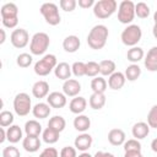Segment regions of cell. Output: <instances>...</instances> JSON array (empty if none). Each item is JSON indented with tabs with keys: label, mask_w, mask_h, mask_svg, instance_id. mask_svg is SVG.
<instances>
[{
	"label": "cell",
	"mask_w": 157,
	"mask_h": 157,
	"mask_svg": "<svg viewBox=\"0 0 157 157\" xmlns=\"http://www.w3.org/2000/svg\"><path fill=\"white\" fill-rule=\"evenodd\" d=\"M108 36H109V31H108L107 26L96 25L91 28V31L87 36V44L91 49L99 50L105 45Z\"/></svg>",
	"instance_id": "1"
},
{
	"label": "cell",
	"mask_w": 157,
	"mask_h": 157,
	"mask_svg": "<svg viewBox=\"0 0 157 157\" xmlns=\"http://www.w3.org/2000/svg\"><path fill=\"white\" fill-rule=\"evenodd\" d=\"M50 38L45 32H37L32 36L29 43V50L32 55H43L49 48Z\"/></svg>",
	"instance_id": "2"
},
{
	"label": "cell",
	"mask_w": 157,
	"mask_h": 157,
	"mask_svg": "<svg viewBox=\"0 0 157 157\" xmlns=\"http://www.w3.org/2000/svg\"><path fill=\"white\" fill-rule=\"evenodd\" d=\"M141 37H142V31H141V27L137 25L126 26L120 34V39L123 44L130 48L136 47V44L141 40Z\"/></svg>",
	"instance_id": "3"
},
{
	"label": "cell",
	"mask_w": 157,
	"mask_h": 157,
	"mask_svg": "<svg viewBox=\"0 0 157 157\" xmlns=\"http://www.w3.org/2000/svg\"><path fill=\"white\" fill-rule=\"evenodd\" d=\"M56 65H58L56 56L54 54H45V55H43L42 59H39L34 64L33 70H34L36 75H38V76H47L52 71H54Z\"/></svg>",
	"instance_id": "4"
},
{
	"label": "cell",
	"mask_w": 157,
	"mask_h": 157,
	"mask_svg": "<svg viewBox=\"0 0 157 157\" xmlns=\"http://www.w3.org/2000/svg\"><path fill=\"white\" fill-rule=\"evenodd\" d=\"M118 4L115 0H99L93 6V15L97 18H108L117 11Z\"/></svg>",
	"instance_id": "5"
},
{
	"label": "cell",
	"mask_w": 157,
	"mask_h": 157,
	"mask_svg": "<svg viewBox=\"0 0 157 157\" xmlns=\"http://www.w3.org/2000/svg\"><path fill=\"white\" fill-rule=\"evenodd\" d=\"M32 101L29 98V94L26 92H20L13 98V110L18 117H26L32 112Z\"/></svg>",
	"instance_id": "6"
},
{
	"label": "cell",
	"mask_w": 157,
	"mask_h": 157,
	"mask_svg": "<svg viewBox=\"0 0 157 157\" xmlns=\"http://www.w3.org/2000/svg\"><path fill=\"white\" fill-rule=\"evenodd\" d=\"M42 16L44 17L45 22L49 23L50 26H56L60 23L61 17L59 13V7L54 2H44L42 4L40 9H39Z\"/></svg>",
	"instance_id": "7"
},
{
	"label": "cell",
	"mask_w": 157,
	"mask_h": 157,
	"mask_svg": "<svg viewBox=\"0 0 157 157\" xmlns=\"http://www.w3.org/2000/svg\"><path fill=\"white\" fill-rule=\"evenodd\" d=\"M135 16V4L131 0H123L118 6V21L129 26Z\"/></svg>",
	"instance_id": "8"
},
{
	"label": "cell",
	"mask_w": 157,
	"mask_h": 157,
	"mask_svg": "<svg viewBox=\"0 0 157 157\" xmlns=\"http://www.w3.org/2000/svg\"><path fill=\"white\" fill-rule=\"evenodd\" d=\"M10 42L15 48H25L29 42V34L25 28H16L10 36Z\"/></svg>",
	"instance_id": "9"
},
{
	"label": "cell",
	"mask_w": 157,
	"mask_h": 157,
	"mask_svg": "<svg viewBox=\"0 0 157 157\" xmlns=\"http://www.w3.org/2000/svg\"><path fill=\"white\" fill-rule=\"evenodd\" d=\"M81 92V83L75 78H69L63 83V93L66 97H76Z\"/></svg>",
	"instance_id": "10"
},
{
	"label": "cell",
	"mask_w": 157,
	"mask_h": 157,
	"mask_svg": "<svg viewBox=\"0 0 157 157\" xmlns=\"http://www.w3.org/2000/svg\"><path fill=\"white\" fill-rule=\"evenodd\" d=\"M47 103L52 107V108H55V109H60V108H64L67 103V99H66V96L61 92H52L48 94L47 97Z\"/></svg>",
	"instance_id": "11"
},
{
	"label": "cell",
	"mask_w": 157,
	"mask_h": 157,
	"mask_svg": "<svg viewBox=\"0 0 157 157\" xmlns=\"http://www.w3.org/2000/svg\"><path fill=\"white\" fill-rule=\"evenodd\" d=\"M92 142H93V139L90 134L87 132H81L80 135L76 136L75 141H74V145H75V148L81 151V152H86L91 146H92Z\"/></svg>",
	"instance_id": "12"
},
{
	"label": "cell",
	"mask_w": 157,
	"mask_h": 157,
	"mask_svg": "<svg viewBox=\"0 0 157 157\" xmlns=\"http://www.w3.org/2000/svg\"><path fill=\"white\" fill-rule=\"evenodd\" d=\"M144 65L151 72H156L157 71V45L152 47L147 52V54H146V56L144 59Z\"/></svg>",
	"instance_id": "13"
},
{
	"label": "cell",
	"mask_w": 157,
	"mask_h": 157,
	"mask_svg": "<svg viewBox=\"0 0 157 157\" xmlns=\"http://www.w3.org/2000/svg\"><path fill=\"white\" fill-rule=\"evenodd\" d=\"M125 81H126L125 75L123 72H120V71H115L108 78V87L114 90V91H119L125 85Z\"/></svg>",
	"instance_id": "14"
},
{
	"label": "cell",
	"mask_w": 157,
	"mask_h": 157,
	"mask_svg": "<svg viewBox=\"0 0 157 157\" xmlns=\"http://www.w3.org/2000/svg\"><path fill=\"white\" fill-rule=\"evenodd\" d=\"M86 107H87V101L85 97H81V96H76L74 97L70 103H69V109L71 113L74 114H82L85 110H86Z\"/></svg>",
	"instance_id": "15"
},
{
	"label": "cell",
	"mask_w": 157,
	"mask_h": 157,
	"mask_svg": "<svg viewBox=\"0 0 157 157\" xmlns=\"http://www.w3.org/2000/svg\"><path fill=\"white\" fill-rule=\"evenodd\" d=\"M32 94L36 98H44L49 94V83L44 80H39L33 83L32 86Z\"/></svg>",
	"instance_id": "16"
},
{
	"label": "cell",
	"mask_w": 157,
	"mask_h": 157,
	"mask_svg": "<svg viewBox=\"0 0 157 157\" xmlns=\"http://www.w3.org/2000/svg\"><path fill=\"white\" fill-rule=\"evenodd\" d=\"M80 45H81V40L75 34H70V36L65 37L64 40H63V48H64V50L66 53H75V52H77Z\"/></svg>",
	"instance_id": "17"
},
{
	"label": "cell",
	"mask_w": 157,
	"mask_h": 157,
	"mask_svg": "<svg viewBox=\"0 0 157 157\" xmlns=\"http://www.w3.org/2000/svg\"><path fill=\"white\" fill-rule=\"evenodd\" d=\"M131 134L136 140H142L150 134V126L145 121L135 123L131 128Z\"/></svg>",
	"instance_id": "18"
},
{
	"label": "cell",
	"mask_w": 157,
	"mask_h": 157,
	"mask_svg": "<svg viewBox=\"0 0 157 157\" xmlns=\"http://www.w3.org/2000/svg\"><path fill=\"white\" fill-rule=\"evenodd\" d=\"M0 13H1V20L17 18L18 17V7L15 2H6L1 6Z\"/></svg>",
	"instance_id": "19"
},
{
	"label": "cell",
	"mask_w": 157,
	"mask_h": 157,
	"mask_svg": "<svg viewBox=\"0 0 157 157\" xmlns=\"http://www.w3.org/2000/svg\"><path fill=\"white\" fill-rule=\"evenodd\" d=\"M108 141L113 146H121L126 141V135L121 129H112L108 132Z\"/></svg>",
	"instance_id": "20"
},
{
	"label": "cell",
	"mask_w": 157,
	"mask_h": 157,
	"mask_svg": "<svg viewBox=\"0 0 157 157\" xmlns=\"http://www.w3.org/2000/svg\"><path fill=\"white\" fill-rule=\"evenodd\" d=\"M71 74H72L71 66H70L67 63H65V61L59 63V64L56 65V67L54 69V75H55V77L59 78V80H63V81L69 80L70 76H71Z\"/></svg>",
	"instance_id": "21"
},
{
	"label": "cell",
	"mask_w": 157,
	"mask_h": 157,
	"mask_svg": "<svg viewBox=\"0 0 157 157\" xmlns=\"http://www.w3.org/2000/svg\"><path fill=\"white\" fill-rule=\"evenodd\" d=\"M22 147L25 148V151L27 152H37L40 147V140H39V136H27L23 137L22 140Z\"/></svg>",
	"instance_id": "22"
},
{
	"label": "cell",
	"mask_w": 157,
	"mask_h": 157,
	"mask_svg": "<svg viewBox=\"0 0 157 157\" xmlns=\"http://www.w3.org/2000/svg\"><path fill=\"white\" fill-rule=\"evenodd\" d=\"M52 107L48 104V103H44V102H39L37 104L33 105L32 108V114L34 115V118L37 119H45L49 117L50 114V109Z\"/></svg>",
	"instance_id": "23"
},
{
	"label": "cell",
	"mask_w": 157,
	"mask_h": 157,
	"mask_svg": "<svg viewBox=\"0 0 157 157\" xmlns=\"http://www.w3.org/2000/svg\"><path fill=\"white\" fill-rule=\"evenodd\" d=\"M74 128L80 132H86L91 126V119L85 114H78L74 119Z\"/></svg>",
	"instance_id": "24"
},
{
	"label": "cell",
	"mask_w": 157,
	"mask_h": 157,
	"mask_svg": "<svg viewBox=\"0 0 157 157\" xmlns=\"http://www.w3.org/2000/svg\"><path fill=\"white\" fill-rule=\"evenodd\" d=\"M88 104L92 109L94 110H99L104 107L105 104V94L104 93H96L93 92L91 96H90V99H88Z\"/></svg>",
	"instance_id": "25"
},
{
	"label": "cell",
	"mask_w": 157,
	"mask_h": 157,
	"mask_svg": "<svg viewBox=\"0 0 157 157\" xmlns=\"http://www.w3.org/2000/svg\"><path fill=\"white\" fill-rule=\"evenodd\" d=\"M6 135H7V141L10 144H17L22 139V129L18 125L12 124L6 129Z\"/></svg>",
	"instance_id": "26"
},
{
	"label": "cell",
	"mask_w": 157,
	"mask_h": 157,
	"mask_svg": "<svg viewBox=\"0 0 157 157\" xmlns=\"http://www.w3.org/2000/svg\"><path fill=\"white\" fill-rule=\"evenodd\" d=\"M25 132L27 136H39L42 132V125L34 119L28 120L25 124Z\"/></svg>",
	"instance_id": "27"
},
{
	"label": "cell",
	"mask_w": 157,
	"mask_h": 157,
	"mask_svg": "<svg viewBox=\"0 0 157 157\" xmlns=\"http://www.w3.org/2000/svg\"><path fill=\"white\" fill-rule=\"evenodd\" d=\"M144 56H145V53L141 47H132L126 53V59L131 64H137L140 60L144 59Z\"/></svg>",
	"instance_id": "28"
},
{
	"label": "cell",
	"mask_w": 157,
	"mask_h": 157,
	"mask_svg": "<svg viewBox=\"0 0 157 157\" xmlns=\"http://www.w3.org/2000/svg\"><path fill=\"white\" fill-rule=\"evenodd\" d=\"M115 69H117V65L113 60L104 59L99 63V74L102 76H110L112 74L115 72Z\"/></svg>",
	"instance_id": "29"
},
{
	"label": "cell",
	"mask_w": 157,
	"mask_h": 157,
	"mask_svg": "<svg viewBox=\"0 0 157 157\" xmlns=\"http://www.w3.org/2000/svg\"><path fill=\"white\" fill-rule=\"evenodd\" d=\"M59 137H60V132L54 130V129H52V128H47L42 132V139L48 145H53V144L58 142Z\"/></svg>",
	"instance_id": "30"
},
{
	"label": "cell",
	"mask_w": 157,
	"mask_h": 157,
	"mask_svg": "<svg viewBox=\"0 0 157 157\" xmlns=\"http://www.w3.org/2000/svg\"><path fill=\"white\" fill-rule=\"evenodd\" d=\"M107 86H108V82L103 76H97L91 81V88L96 93H104L107 90Z\"/></svg>",
	"instance_id": "31"
},
{
	"label": "cell",
	"mask_w": 157,
	"mask_h": 157,
	"mask_svg": "<svg viewBox=\"0 0 157 157\" xmlns=\"http://www.w3.org/2000/svg\"><path fill=\"white\" fill-rule=\"evenodd\" d=\"M125 77L128 81H136L140 75H141V67L137 65V64H130L126 69H125V72H124Z\"/></svg>",
	"instance_id": "32"
},
{
	"label": "cell",
	"mask_w": 157,
	"mask_h": 157,
	"mask_svg": "<svg viewBox=\"0 0 157 157\" xmlns=\"http://www.w3.org/2000/svg\"><path fill=\"white\" fill-rule=\"evenodd\" d=\"M66 126V120L61 115H54L48 121V128H52L59 132H61Z\"/></svg>",
	"instance_id": "33"
},
{
	"label": "cell",
	"mask_w": 157,
	"mask_h": 157,
	"mask_svg": "<svg viewBox=\"0 0 157 157\" xmlns=\"http://www.w3.org/2000/svg\"><path fill=\"white\" fill-rule=\"evenodd\" d=\"M150 6L144 2V1H140L137 4H135V15L139 17V18H147L148 15H150Z\"/></svg>",
	"instance_id": "34"
},
{
	"label": "cell",
	"mask_w": 157,
	"mask_h": 157,
	"mask_svg": "<svg viewBox=\"0 0 157 157\" xmlns=\"http://www.w3.org/2000/svg\"><path fill=\"white\" fill-rule=\"evenodd\" d=\"M33 61V58H32V54H28V53H21L17 55L16 58V64L20 66V67H28Z\"/></svg>",
	"instance_id": "35"
},
{
	"label": "cell",
	"mask_w": 157,
	"mask_h": 157,
	"mask_svg": "<svg viewBox=\"0 0 157 157\" xmlns=\"http://www.w3.org/2000/svg\"><path fill=\"white\" fill-rule=\"evenodd\" d=\"M13 114L10 110H2L0 113V126L1 128H9L13 123Z\"/></svg>",
	"instance_id": "36"
},
{
	"label": "cell",
	"mask_w": 157,
	"mask_h": 157,
	"mask_svg": "<svg viewBox=\"0 0 157 157\" xmlns=\"http://www.w3.org/2000/svg\"><path fill=\"white\" fill-rule=\"evenodd\" d=\"M71 70H72V74L76 77L86 76V63H83V61H75L71 65Z\"/></svg>",
	"instance_id": "37"
},
{
	"label": "cell",
	"mask_w": 157,
	"mask_h": 157,
	"mask_svg": "<svg viewBox=\"0 0 157 157\" xmlns=\"http://www.w3.org/2000/svg\"><path fill=\"white\" fill-rule=\"evenodd\" d=\"M99 74V64L96 61H88L86 63V76L90 77H97Z\"/></svg>",
	"instance_id": "38"
},
{
	"label": "cell",
	"mask_w": 157,
	"mask_h": 157,
	"mask_svg": "<svg viewBox=\"0 0 157 157\" xmlns=\"http://www.w3.org/2000/svg\"><path fill=\"white\" fill-rule=\"evenodd\" d=\"M147 124L150 128L157 129V104L152 105L147 114Z\"/></svg>",
	"instance_id": "39"
},
{
	"label": "cell",
	"mask_w": 157,
	"mask_h": 157,
	"mask_svg": "<svg viewBox=\"0 0 157 157\" xmlns=\"http://www.w3.org/2000/svg\"><path fill=\"white\" fill-rule=\"evenodd\" d=\"M124 152L125 151H141V144L136 139H130L124 142Z\"/></svg>",
	"instance_id": "40"
},
{
	"label": "cell",
	"mask_w": 157,
	"mask_h": 157,
	"mask_svg": "<svg viewBox=\"0 0 157 157\" xmlns=\"http://www.w3.org/2000/svg\"><path fill=\"white\" fill-rule=\"evenodd\" d=\"M2 157H21V153L17 147H15L13 145H10V146L4 147Z\"/></svg>",
	"instance_id": "41"
},
{
	"label": "cell",
	"mask_w": 157,
	"mask_h": 157,
	"mask_svg": "<svg viewBox=\"0 0 157 157\" xmlns=\"http://www.w3.org/2000/svg\"><path fill=\"white\" fill-rule=\"evenodd\" d=\"M77 2L76 0H60L59 6L61 7V10H64L65 12H71L75 10Z\"/></svg>",
	"instance_id": "42"
},
{
	"label": "cell",
	"mask_w": 157,
	"mask_h": 157,
	"mask_svg": "<svg viewBox=\"0 0 157 157\" xmlns=\"http://www.w3.org/2000/svg\"><path fill=\"white\" fill-rule=\"evenodd\" d=\"M60 157H77V150L71 146H65L60 151Z\"/></svg>",
	"instance_id": "43"
},
{
	"label": "cell",
	"mask_w": 157,
	"mask_h": 157,
	"mask_svg": "<svg viewBox=\"0 0 157 157\" xmlns=\"http://www.w3.org/2000/svg\"><path fill=\"white\" fill-rule=\"evenodd\" d=\"M39 157H59V152L55 147H45L39 153Z\"/></svg>",
	"instance_id": "44"
},
{
	"label": "cell",
	"mask_w": 157,
	"mask_h": 157,
	"mask_svg": "<svg viewBox=\"0 0 157 157\" xmlns=\"http://www.w3.org/2000/svg\"><path fill=\"white\" fill-rule=\"evenodd\" d=\"M2 25L6 28H15L18 25V17L17 18H7V20H1Z\"/></svg>",
	"instance_id": "45"
},
{
	"label": "cell",
	"mask_w": 157,
	"mask_h": 157,
	"mask_svg": "<svg viewBox=\"0 0 157 157\" xmlns=\"http://www.w3.org/2000/svg\"><path fill=\"white\" fill-rule=\"evenodd\" d=\"M78 6L82 9H90L92 6H94V0H78Z\"/></svg>",
	"instance_id": "46"
},
{
	"label": "cell",
	"mask_w": 157,
	"mask_h": 157,
	"mask_svg": "<svg viewBox=\"0 0 157 157\" xmlns=\"http://www.w3.org/2000/svg\"><path fill=\"white\" fill-rule=\"evenodd\" d=\"M124 157H144L141 151H125Z\"/></svg>",
	"instance_id": "47"
},
{
	"label": "cell",
	"mask_w": 157,
	"mask_h": 157,
	"mask_svg": "<svg viewBox=\"0 0 157 157\" xmlns=\"http://www.w3.org/2000/svg\"><path fill=\"white\" fill-rule=\"evenodd\" d=\"M93 157H115L113 153H110V152H104V151H97L96 153H94V156Z\"/></svg>",
	"instance_id": "48"
},
{
	"label": "cell",
	"mask_w": 157,
	"mask_h": 157,
	"mask_svg": "<svg viewBox=\"0 0 157 157\" xmlns=\"http://www.w3.org/2000/svg\"><path fill=\"white\" fill-rule=\"evenodd\" d=\"M0 135H1V137H0V144H2L5 140H7V135H6L5 128H0Z\"/></svg>",
	"instance_id": "49"
},
{
	"label": "cell",
	"mask_w": 157,
	"mask_h": 157,
	"mask_svg": "<svg viewBox=\"0 0 157 157\" xmlns=\"http://www.w3.org/2000/svg\"><path fill=\"white\" fill-rule=\"evenodd\" d=\"M151 150H152L153 152H156V153H157V137H156V139H153V140L151 141Z\"/></svg>",
	"instance_id": "50"
},
{
	"label": "cell",
	"mask_w": 157,
	"mask_h": 157,
	"mask_svg": "<svg viewBox=\"0 0 157 157\" xmlns=\"http://www.w3.org/2000/svg\"><path fill=\"white\" fill-rule=\"evenodd\" d=\"M0 34H1V39H0V44H2L5 40H6V34H5V29L1 28L0 29Z\"/></svg>",
	"instance_id": "51"
},
{
	"label": "cell",
	"mask_w": 157,
	"mask_h": 157,
	"mask_svg": "<svg viewBox=\"0 0 157 157\" xmlns=\"http://www.w3.org/2000/svg\"><path fill=\"white\" fill-rule=\"evenodd\" d=\"M152 34H153V37L157 39V25H156V23H155L153 27H152Z\"/></svg>",
	"instance_id": "52"
},
{
	"label": "cell",
	"mask_w": 157,
	"mask_h": 157,
	"mask_svg": "<svg viewBox=\"0 0 157 157\" xmlns=\"http://www.w3.org/2000/svg\"><path fill=\"white\" fill-rule=\"evenodd\" d=\"M77 157H93V156H92V155H90L88 152H81Z\"/></svg>",
	"instance_id": "53"
},
{
	"label": "cell",
	"mask_w": 157,
	"mask_h": 157,
	"mask_svg": "<svg viewBox=\"0 0 157 157\" xmlns=\"http://www.w3.org/2000/svg\"><path fill=\"white\" fill-rule=\"evenodd\" d=\"M153 21H155V23L157 25V10H156L155 13H153Z\"/></svg>",
	"instance_id": "54"
},
{
	"label": "cell",
	"mask_w": 157,
	"mask_h": 157,
	"mask_svg": "<svg viewBox=\"0 0 157 157\" xmlns=\"http://www.w3.org/2000/svg\"><path fill=\"white\" fill-rule=\"evenodd\" d=\"M29 157H31V156H29Z\"/></svg>",
	"instance_id": "55"
}]
</instances>
